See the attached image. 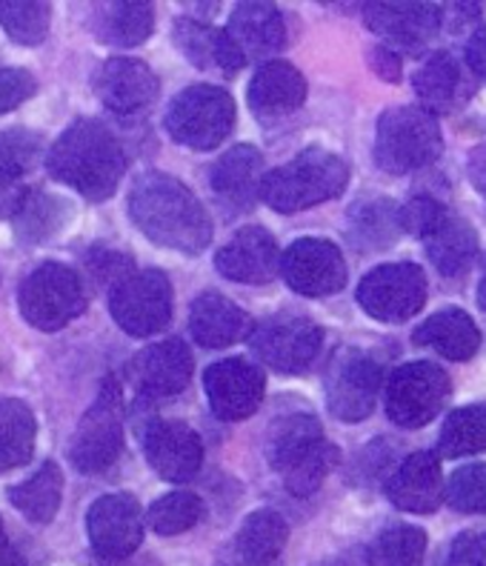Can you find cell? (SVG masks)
I'll use <instances>...</instances> for the list:
<instances>
[{"mask_svg": "<svg viewBox=\"0 0 486 566\" xmlns=\"http://www.w3.org/2000/svg\"><path fill=\"white\" fill-rule=\"evenodd\" d=\"M89 29L97 41L109 43V46H140L155 32V7L146 0L95 3L89 14Z\"/></svg>", "mask_w": 486, "mask_h": 566, "instance_id": "28", "label": "cell"}, {"mask_svg": "<svg viewBox=\"0 0 486 566\" xmlns=\"http://www.w3.org/2000/svg\"><path fill=\"white\" fill-rule=\"evenodd\" d=\"M466 178L486 198V144L475 146L469 158H466Z\"/></svg>", "mask_w": 486, "mask_h": 566, "instance_id": "51", "label": "cell"}, {"mask_svg": "<svg viewBox=\"0 0 486 566\" xmlns=\"http://www.w3.org/2000/svg\"><path fill=\"white\" fill-rule=\"evenodd\" d=\"M340 452L335 443H329L327 438L320 443H315L306 455H300L298 461L292 463L289 470L284 472L286 490L295 497H309L320 490V484L327 481L329 472L338 467Z\"/></svg>", "mask_w": 486, "mask_h": 566, "instance_id": "40", "label": "cell"}, {"mask_svg": "<svg viewBox=\"0 0 486 566\" xmlns=\"http://www.w3.org/2000/svg\"><path fill=\"white\" fill-rule=\"evenodd\" d=\"M49 175L86 201H109L126 175L118 138L95 118H77L46 153Z\"/></svg>", "mask_w": 486, "mask_h": 566, "instance_id": "2", "label": "cell"}, {"mask_svg": "<svg viewBox=\"0 0 486 566\" xmlns=\"http://www.w3.org/2000/svg\"><path fill=\"white\" fill-rule=\"evenodd\" d=\"M426 275L415 263H383L358 283V304L381 324H403L426 304Z\"/></svg>", "mask_w": 486, "mask_h": 566, "instance_id": "11", "label": "cell"}, {"mask_svg": "<svg viewBox=\"0 0 486 566\" xmlns=\"http://www.w3.org/2000/svg\"><path fill=\"white\" fill-rule=\"evenodd\" d=\"M264 180V158L255 146L237 144L209 169V189L226 214L250 212Z\"/></svg>", "mask_w": 486, "mask_h": 566, "instance_id": "20", "label": "cell"}, {"mask_svg": "<svg viewBox=\"0 0 486 566\" xmlns=\"http://www.w3.org/2000/svg\"><path fill=\"white\" fill-rule=\"evenodd\" d=\"M215 266L226 281L270 283L281 266L278 243L264 227H243L226 247L218 249Z\"/></svg>", "mask_w": 486, "mask_h": 566, "instance_id": "22", "label": "cell"}, {"mask_svg": "<svg viewBox=\"0 0 486 566\" xmlns=\"http://www.w3.org/2000/svg\"><path fill=\"white\" fill-rule=\"evenodd\" d=\"M444 501L455 512L486 515V463L461 467L444 484Z\"/></svg>", "mask_w": 486, "mask_h": 566, "instance_id": "43", "label": "cell"}, {"mask_svg": "<svg viewBox=\"0 0 486 566\" xmlns=\"http://www.w3.org/2000/svg\"><path fill=\"white\" fill-rule=\"evenodd\" d=\"M89 272L104 283L124 281L126 275H133V258L120 255V252H112V249H92L89 255Z\"/></svg>", "mask_w": 486, "mask_h": 566, "instance_id": "46", "label": "cell"}, {"mask_svg": "<svg viewBox=\"0 0 486 566\" xmlns=\"http://www.w3.org/2000/svg\"><path fill=\"white\" fill-rule=\"evenodd\" d=\"M478 304H480V310L486 312V270H484V275H480V283H478Z\"/></svg>", "mask_w": 486, "mask_h": 566, "instance_id": "53", "label": "cell"}, {"mask_svg": "<svg viewBox=\"0 0 486 566\" xmlns=\"http://www.w3.org/2000/svg\"><path fill=\"white\" fill-rule=\"evenodd\" d=\"M478 452H486V403L450 412L437 438V458H464Z\"/></svg>", "mask_w": 486, "mask_h": 566, "instance_id": "36", "label": "cell"}, {"mask_svg": "<svg viewBox=\"0 0 486 566\" xmlns=\"http://www.w3.org/2000/svg\"><path fill=\"white\" fill-rule=\"evenodd\" d=\"M0 566H29L27 558L21 555V549L9 541V532L0 518Z\"/></svg>", "mask_w": 486, "mask_h": 566, "instance_id": "52", "label": "cell"}, {"mask_svg": "<svg viewBox=\"0 0 486 566\" xmlns=\"http://www.w3.org/2000/svg\"><path fill=\"white\" fill-rule=\"evenodd\" d=\"M86 532L97 558L126 560L144 541V512L133 492H109L86 512Z\"/></svg>", "mask_w": 486, "mask_h": 566, "instance_id": "13", "label": "cell"}, {"mask_svg": "<svg viewBox=\"0 0 486 566\" xmlns=\"http://www.w3.org/2000/svg\"><path fill=\"white\" fill-rule=\"evenodd\" d=\"M250 109L261 120L284 118L289 112L300 109L306 101V77L286 61H266L255 72L246 92Z\"/></svg>", "mask_w": 486, "mask_h": 566, "instance_id": "27", "label": "cell"}, {"mask_svg": "<svg viewBox=\"0 0 486 566\" xmlns=\"http://www.w3.org/2000/svg\"><path fill=\"white\" fill-rule=\"evenodd\" d=\"M398 209L389 201H369L352 209L349 238L358 249H383L395 241Z\"/></svg>", "mask_w": 486, "mask_h": 566, "instance_id": "39", "label": "cell"}, {"mask_svg": "<svg viewBox=\"0 0 486 566\" xmlns=\"http://www.w3.org/2000/svg\"><path fill=\"white\" fill-rule=\"evenodd\" d=\"M418 346L435 349L437 355H444L450 360H469L480 349V332L473 315H466L458 306L435 312L432 318L418 326L412 335Z\"/></svg>", "mask_w": 486, "mask_h": 566, "instance_id": "31", "label": "cell"}, {"mask_svg": "<svg viewBox=\"0 0 486 566\" xmlns=\"http://www.w3.org/2000/svg\"><path fill=\"white\" fill-rule=\"evenodd\" d=\"M412 90L421 101V109L435 118L464 109L466 101L475 95V75L450 52H435L415 70Z\"/></svg>", "mask_w": 486, "mask_h": 566, "instance_id": "19", "label": "cell"}, {"mask_svg": "<svg viewBox=\"0 0 486 566\" xmlns=\"http://www.w3.org/2000/svg\"><path fill=\"white\" fill-rule=\"evenodd\" d=\"M172 41L194 70L218 72V75L230 77L237 75L246 63L241 49L226 35V29L209 27V23L194 21V18H181L175 23Z\"/></svg>", "mask_w": 486, "mask_h": 566, "instance_id": "25", "label": "cell"}, {"mask_svg": "<svg viewBox=\"0 0 486 566\" xmlns=\"http://www.w3.org/2000/svg\"><path fill=\"white\" fill-rule=\"evenodd\" d=\"M426 555V532L421 526H389L369 546L372 566H421Z\"/></svg>", "mask_w": 486, "mask_h": 566, "instance_id": "37", "label": "cell"}, {"mask_svg": "<svg viewBox=\"0 0 486 566\" xmlns=\"http://www.w3.org/2000/svg\"><path fill=\"white\" fill-rule=\"evenodd\" d=\"M38 81L27 70H0V115L12 112L35 95Z\"/></svg>", "mask_w": 486, "mask_h": 566, "instance_id": "45", "label": "cell"}, {"mask_svg": "<svg viewBox=\"0 0 486 566\" xmlns=\"http://www.w3.org/2000/svg\"><path fill=\"white\" fill-rule=\"evenodd\" d=\"M444 149L437 120L421 106H392L378 118L376 164L389 175L426 169Z\"/></svg>", "mask_w": 486, "mask_h": 566, "instance_id": "5", "label": "cell"}, {"mask_svg": "<svg viewBox=\"0 0 486 566\" xmlns=\"http://www.w3.org/2000/svg\"><path fill=\"white\" fill-rule=\"evenodd\" d=\"M452 395L450 375L435 364H403L387 380V415L403 429H421L437 418Z\"/></svg>", "mask_w": 486, "mask_h": 566, "instance_id": "10", "label": "cell"}, {"mask_svg": "<svg viewBox=\"0 0 486 566\" xmlns=\"http://www.w3.org/2000/svg\"><path fill=\"white\" fill-rule=\"evenodd\" d=\"M369 66H372V70H376V75H381L383 81H389V83L401 81L403 63H401V57H398V52H392L389 46L372 49V52H369Z\"/></svg>", "mask_w": 486, "mask_h": 566, "instance_id": "49", "label": "cell"}, {"mask_svg": "<svg viewBox=\"0 0 486 566\" xmlns=\"http://www.w3.org/2000/svg\"><path fill=\"white\" fill-rule=\"evenodd\" d=\"M140 441H144L146 461L169 484H187L201 472L203 441L189 423L152 421L144 427Z\"/></svg>", "mask_w": 486, "mask_h": 566, "instance_id": "17", "label": "cell"}, {"mask_svg": "<svg viewBox=\"0 0 486 566\" xmlns=\"http://www.w3.org/2000/svg\"><path fill=\"white\" fill-rule=\"evenodd\" d=\"M286 541L289 524L284 515L275 510H257L243 521L226 555L243 566H281L278 560Z\"/></svg>", "mask_w": 486, "mask_h": 566, "instance_id": "29", "label": "cell"}, {"mask_svg": "<svg viewBox=\"0 0 486 566\" xmlns=\"http://www.w3.org/2000/svg\"><path fill=\"white\" fill-rule=\"evenodd\" d=\"M92 90L106 109L120 118H133L155 104L160 81L144 61L109 57L92 77Z\"/></svg>", "mask_w": 486, "mask_h": 566, "instance_id": "18", "label": "cell"}, {"mask_svg": "<svg viewBox=\"0 0 486 566\" xmlns=\"http://www.w3.org/2000/svg\"><path fill=\"white\" fill-rule=\"evenodd\" d=\"M172 283L158 270L133 272L109 292L112 318L133 338H149L167 329L172 321Z\"/></svg>", "mask_w": 486, "mask_h": 566, "instance_id": "8", "label": "cell"}, {"mask_svg": "<svg viewBox=\"0 0 486 566\" xmlns=\"http://www.w3.org/2000/svg\"><path fill=\"white\" fill-rule=\"evenodd\" d=\"M218 566H243V564H237V560H232L230 555L223 553V555H221V560H218Z\"/></svg>", "mask_w": 486, "mask_h": 566, "instance_id": "54", "label": "cell"}, {"mask_svg": "<svg viewBox=\"0 0 486 566\" xmlns=\"http://www.w3.org/2000/svg\"><path fill=\"white\" fill-rule=\"evenodd\" d=\"M324 566H335V564H324Z\"/></svg>", "mask_w": 486, "mask_h": 566, "instance_id": "55", "label": "cell"}, {"mask_svg": "<svg viewBox=\"0 0 486 566\" xmlns=\"http://www.w3.org/2000/svg\"><path fill=\"white\" fill-rule=\"evenodd\" d=\"M27 192V180L14 178L12 172L0 169V221L3 218H14V212L21 209Z\"/></svg>", "mask_w": 486, "mask_h": 566, "instance_id": "48", "label": "cell"}, {"mask_svg": "<svg viewBox=\"0 0 486 566\" xmlns=\"http://www.w3.org/2000/svg\"><path fill=\"white\" fill-rule=\"evenodd\" d=\"M278 272L289 290L306 297H327L347 286V261L332 241L300 238L281 255Z\"/></svg>", "mask_w": 486, "mask_h": 566, "instance_id": "14", "label": "cell"}, {"mask_svg": "<svg viewBox=\"0 0 486 566\" xmlns=\"http://www.w3.org/2000/svg\"><path fill=\"white\" fill-rule=\"evenodd\" d=\"M43 155H46V144L38 132L21 129V126L0 132V169L12 172L14 178L27 180V175L35 172Z\"/></svg>", "mask_w": 486, "mask_h": 566, "instance_id": "42", "label": "cell"}, {"mask_svg": "<svg viewBox=\"0 0 486 566\" xmlns=\"http://www.w3.org/2000/svg\"><path fill=\"white\" fill-rule=\"evenodd\" d=\"M226 35L241 49L243 61H264V57L278 55L286 46L289 29H286L281 9H275L272 3H261V0H246L232 9Z\"/></svg>", "mask_w": 486, "mask_h": 566, "instance_id": "24", "label": "cell"}, {"mask_svg": "<svg viewBox=\"0 0 486 566\" xmlns=\"http://www.w3.org/2000/svg\"><path fill=\"white\" fill-rule=\"evenodd\" d=\"M129 214L152 243L201 255L212 243V221L192 189L167 172H144L129 189Z\"/></svg>", "mask_w": 486, "mask_h": 566, "instance_id": "1", "label": "cell"}, {"mask_svg": "<svg viewBox=\"0 0 486 566\" xmlns=\"http://www.w3.org/2000/svg\"><path fill=\"white\" fill-rule=\"evenodd\" d=\"M252 318L235 301H230L221 292H203L194 297L189 310V332L207 349H226L237 340L250 338Z\"/></svg>", "mask_w": 486, "mask_h": 566, "instance_id": "26", "label": "cell"}, {"mask_svg": "<svg viewBox=\"0 0 486 566\" xmlns=\"http://www.w3.org/2000/svg\"><path fill=\"white\" fill-rule=\"evenodd\" d=\"M72 214H75V209L63 201L61 195L35 189V192H27L21 209L14 212V235L21 243H29V247H41V243L52 241L70 223Z\"/></svg>", "mask_w": 486, "mask_h": 566, "instance_id": "32", "label": "cell"}, {"mask_svg": "<svg viewBox=\"0 0 486 566\" xmlns=\"http://www.w3.org/2000/svg\"><path fill=\"white\" fill-rule=\"evenodd\" d=\"M203 515V501L194 492L178 490L169 492V495L158 497L149 512H146V521L158 535H181V532L192 530Z\"/></svg>", "mask_w": 486, "mask_h": 566, "instance_id": "41", "label": "cell"}, {"mask_svg": "<svg viewBox=\"0 0 486 566\" xmlns=\"http://www.w3.org/2000/svg\"><path fill=\"white\" fill-rule=\"evenodd\" d=\"M209 407L221 421H243L257 412L266 392V378L252 360L226 358L203 373Z\"/></svg>", "mask_w": 486, "mask_h": 566, "instance_id": "16", "label": "cell"}, {"mask_svg": "<svg viewBox=\"0 0 486 566\" xmlns=\"http://www.w3.org/2000/svg\"><path fill=\"white\" fill-rule=\"evenodd\" d=\"M444 212V203H437L430 195H418V198H412V201H406L398 209V229H403V232H410V235L424 241L432 229H435V223L441 221V214Z\"/></svg>", "mask_w": 486, "mask_h": 566, "instance_id": "44", "label": "cell"}, {"mask_svg": "<svg viewBox=\"0 0 486 566\" xmlns=\"http://www.w3.org/2000/svg\"><path fill=\"white\" fill-rule=\"evenodd\" d=\"M18 306L27 324L43 332H57L84 315L89 297L84 281L72 266L52 261L29 272L18 290Z\"/></svg>", "mask_w": 486, "mask_h": 566, "instance_id": "6", "label": "cell"}, {"mask_svg": "<svg viewBox=\"0 0 486 566\" xmlns=\"http://www.w3.org/2000/svg\"><path fill=\"white\" fill-rule=\"evenodd\" d=\"M235 118V101L230 92L212 83H194L169 101L163 126L175 144L209 153L230 138Z\"/></svg>", "mask_w": 486, "mask_h": 566, "instance_id": "4", "label": "cell"}, {"mask_svg": "<svg viewBox=\"0 0 486 566\" xmlns=\"http://www.w3.org/2000/svg\"><path fill=\"white\" fill-rule=\"evenodd\" d=\"M250 344L257 358L275 373L300 375L318 360L324 329L300 315H272L252 326Z\"/></svg>", "mask_w": 486, "mask_h": 566, "instance_id": "12", "label": "cell"}, {"mask_svg": "<svg viewBox=\"0 0 486 566\" xmlns=\"http://www.w3.org/2000/svg\"><path fill=\"white\" fill-rule=\"evenodd\" d=\"M349 187V166L335 153L309 146L289 164L264 172L257 198L281 214L304 212L309 207L327 203Z\"/></svg>", "mask_w": 486, "mask_h": 566, "instance_id": "3", "label": "cell"}, {"mask_svg": "<svg viewBox=\"0 0 486 566\" xmlns=\"http://www.w3.org/2000/svg\"><path fill=\"white\" fill-rule=\"evenodd\" d=\"M424 247L426 258L441 275L458 277L473 266L475 255H478V232L461 214L446 209L435 229L424 238Z\"/></svg>", "mask_w": 486, "mask_h": 566, "instance_id": "30", "label": "cell"}, {"mask_svg": "<svg viewBox=\"0 0 486 566\" xmlns=\"http://www.w3.org/2000/svg\"><path fill=\"white\" fill-rule=\"evenodd\" d=\"M9 504L27 515L32 524H49L61 510L63 497V472L55 461H46L23 484L9 486Z\"/></svg>", "mask_w": 486, "mask_h": 566, "instance_id": "34", "label": "cell"}, {"mask_svg": "<svg viewBox=\"0 0 486 566\" xmlns=\"http://www.w3.org/2000/svg\"><path fill=\"white\" fill-rule=\"evenodd\" d=\"M320 441H324V429H320V421L315 415L295 412L286 415V418H278V421L272 423L270 438H266L270 467L284 475L292 463L298 461L300 455H306Z\"/></svg>", "mask_w": 486, "mask_h": 566, "instance_id": "33", "label": "cell"}, {"mask_svg": "<svg viewBox=\"0 0 486 566\" xmlns=\"http://www.w3.org/2000/svg\"><path fill=\"white\" fill-rule=\"evenodd\" d=\"M466 70L478 77H486V27H480L473 41L466 43Z\"/></svg>", "mask_w": 486, "mask_h": 566, "instance_id": "50", "label": "cell"}, {"mask_svg": "<svg viewBox=\"0 0 486 566\" xmlns=\"http://www.w3.org/2000/svg\"><path fill=\"white\" fill-rule=\"evenodd\" d=\"M383 369L372 355L361 349H338L327 366V407L338 421L358 423L376 412L378 395H381Z\"/></svg>", "mask_w": 486, "mask_h": 566, "instance_id": "9", "label": "cell"}, {"mask_svg": "<svg viewBox=\"0 0 486 566\" xmlns=\"http://www.w3.org/2000/svg\"><path fill=\"white\" fill-rule=\"evenodd\" d=\"M363 21L389 46L418 52L441 32V9L432 3H367Z\"/></svg>", "mask_w": 486, "mask_h": 566, "instance_id": "21", "label": "cell"}, {"mask_svg": "<svg viewBox=\"0 0 486 566\" xmlns=\"http://www.w3.org/2000/svg\"><path fill=\"white\" fill-rule=\"evenodd\" d=\"M446 566H486V532H464L452 541Z\"/></svg>", "mask_w": 486, "mask_h": 566, "instance_id": "47", "label": "cell"}, {"mask_svg": "<svg viewBox=\"0 0 486 566\" xmlns=\"http://www.w3.org/2000/svg\"><path fill=\"white\" fill-rule=\"evenodd\" d=\"M120 449H124V401H120V384L109 375L101 384L95 403L77 423L70 441V461L81 475H97L118 461Z\"/></svg>", "mask_w": 486, "mask_h": 566, "instance_id": "7", "label": "cell"}, {"mask_svg": "<svg viewBox=\"0 0 486 566\" xmlns=\"http://www.w3.org/2000/svg\"><path fill=\"white\" fill-rule=\"evenodd\" d=\"M392 506L415 515H430L444 504V472L435 452H412L387 481Z\"/></svg>", "mask_w": 486, "mask_h": 566, "instance_id": "23", "label": "cell"}, {"mask_svg": "<svg viewBox=\"0 0 486 566\" xmlns=\"http://www.w3.org/2000/svg\"><path fill=\"white\" fill-rule=\"evenodd\" d=\"M194 360L189 346L181 338L160 340V344L146 346L129 360L126 375L133 380L138 401H160V398H172L183 392L192 378Z\"/></svg>", "mask_w": 486, "mask_h": 566, "instance_id": "15", "label": "cell"}, {"mask_svg": "<svg viewBox=\"0 0 486 566\" xmlns=\"http://www.w3.org/2000/svg\"><path fill=\"white\" fill-rule=\"evenodd\" d=\"M35 415L21 398H0V472L18 470L35 452Z\"/></svg>", "mask_w": 486, "mask_h": 566, "instance_id": "35", "label": "cell"}, {"mask_svg": "<svg viewBox=\"0 0 486 566\" xmlns=\"http://www.w3.org/2000/svg\"><path fill=\"white\" fill-rule=\"evenodd\" d=\"M0 27L21 46H41L52 27V7L41 0H3Z\"/></svg>", "mask_w": 486, "mask_h": 566, "instance_id": "38", "label": "cell"}]
</instances>
